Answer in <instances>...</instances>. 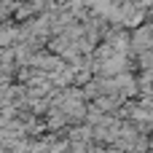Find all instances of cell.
Segmentation results:
<instances>
[{
    "mask_svg": "<svg viewBox=\"0 0 153 153\" xmlns=\"http://www.w3.org/2000/svg\"><path fill=\"white\" fill-rule=\"evenodd\" d=\"M134 43L137 46H151L153 43V27H143L140 32H134Z\"/></svg>",
    "mask_w": 153,
    "mask_h": 153,
    "instance_id": "cell-1",
    "label": "cell"
}]
</instances>
